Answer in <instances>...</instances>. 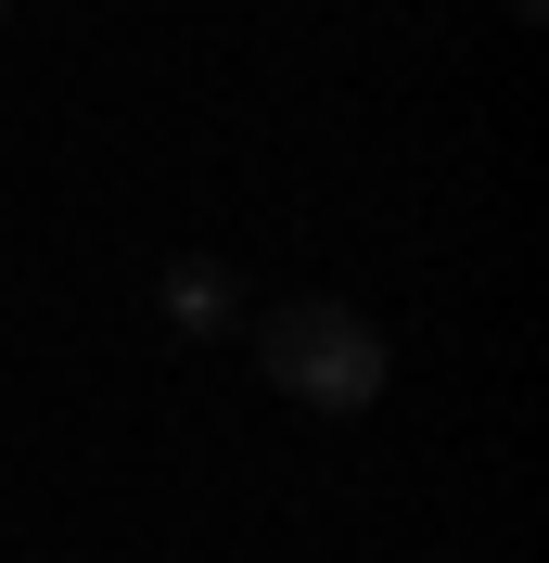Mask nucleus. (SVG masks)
<instances>
[{
  "label": "nucleus",
  "instance_id": "f03ea898",
  "mask_svg": "<svg viewBox=\"0 0 549 563\" xmlns=\"http://www.w3.org/2000/svg\"><path fill=\"white\" fill-rule=\"evenodd\" d=\"M154 308H167L179 346H231V333H243V269H231V256H179V269L154 282Z\"/></svg>",
  "mask_w": 549,
  "mask_h": 563
},
{
  "label": "nucleus",
  "instance_id": "7ed1b4c3",
  "mask_svg": "<svg viewBox=\"0 0 549 563\" xmlns=\"http://www.w3.org/2000/svg\"><path fill=\"white\" fill-rule=\"evenodd\" d=\"M537 13H549V0H512V26H537Z\"/></svg>",
  "mask_w": 549,
  "mask_h": 563
},
{
  "label": "nucleus",
  "instance_id": "f257e3e1",
  "mask_svg": "<svg viewBox=\"0 0 549 563\" xmlns=\"http://www.w3.org/2000/svg\"><path fill=\"white\" fill-rule=\"evenodd\" d=\"M256 372H269L294 410L358 422V410L383 397V372H396V346H383L371 308H345V295H281V308L256 320Z\"/></svg>",
  "mask_w": 549,
  "mask_h": 563
}]
</instances>
